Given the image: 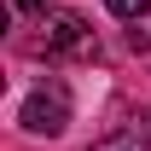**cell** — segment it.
I'll return each instance as SVG.
<instances>
[{
    "instance_id": "1",
    "label": "cell",
    "mask_w": 151,
    "mask_h": 151,
    "mask_svg": "<svg viewBox=\"0 0 151 151\" xmlns=\"http://www.w3.org/2000/svg\"><path fill=\"white\" fill-rule=\"evenodd\" d=\"M41 47H47V58H93V52H99V35L87 29L81 12H47Z\"/></svg>"
},
{
    "instance_id": "2",
    "label": "cell",
    "mask_w": 151,
    "mask_h": 151,
    "mask_svg": "<svg viewBox=\"0 0 151 151\" xmlns=\"http://www.w3.org/2000/svg\"><path fill=\"white\" fill-rule=\"evenodd\" d=\"M23 128H29V134H47V139L70 128V99H64V87H58V81L23 99Z\"/></svg>"
},
{
    "instance_id": "3",
    "label": "cell",
    "mask_w": 151,
    "mask_h": 151,
    "mask_svg": "<svg viewBox=\"0 0 151 151\" xmlns=\"http://www.w3.org/2000/svg\"><path fill=\"white\" fill-rule=\"evenodd\" d=\"M87 151H145V134L139 128H116V134H105V139H93Z\"/></svg>"
},
{
    "instance_id": "4",
    "label": "cell",
    "mask_w": 151,
    "mask_h": 151,
    "mask_svg": "<svg viewBox=\"0 0 151 151\" xmlns=\"http://www.w3.org/2000/svg\"><path fill=\"white\" fill-rule=\"evenodd\" d=\"M105 6H111L116 18H128V23H139V18L151 12V0H105Z\"/></svg>"
},
{
    "instance_id": "5",
    "label": "cell",
    "mask_w": 151,
    "mask_h": 151,
    "mask_svg": "<svg viewBox=\"0 0 151 151\" xmlns=\"http://www.w3.org/2000/svg\"><path fill=\"white\" fill-rule=\"evenodd\" d=\"M18 12H47V0H12Z\"/></svg>"
}]
</instances>
